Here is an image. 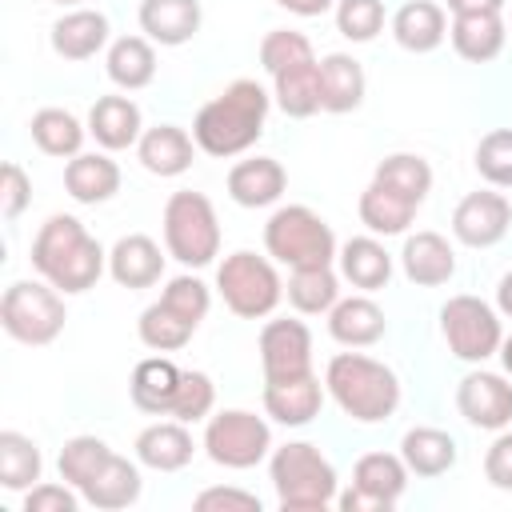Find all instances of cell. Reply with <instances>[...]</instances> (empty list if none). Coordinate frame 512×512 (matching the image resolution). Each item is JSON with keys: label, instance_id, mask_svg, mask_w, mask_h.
Segmentation results:
<instances>
[{"label": "cell", "instance_id": "cell-11", "mask_svg": "<svg viewBox=\"0 0 512 512\" xmlns=\"http://www.w3.org/2000/svg\"><path fill=\"white\" fill-rule=\"evenodd\" d=\"M408 464L392 452H368L352 468V488L336 496L344 512H388L408 488Z\"/></svg>", "mask_w": 512, "mask_h": 512}, {"label": "cell", "instance_id": "cell-2", "mask_svg": "<svg viewBox=\"0 0 512 512\" xmlns=\"http://www.w3.org/2000/svg\"><path fill=\"white\" fill-rule=\"evenodd\" d=\"M268 104H272V96L256 80H232L216 100H208L196 112V120H192L196 148L216 160L248 152L264 132Z\"/></svg>", "mask_w": 512, "mask_h": 512}, {"label": "cell", "instance_id": "cell-13", "mask_svg": "<svg viewBox=\"0 0 512 512\" xmlns=\"http://www.w3.org/2000/svg\"><path fill=\"white\" fill-rule=\"evenodd\" d=\"M456 408L472 428L484 432H500L512 424V384L500 372H484L472 368L460 384H456Z\"/></svg>", "mask_w": 512, "mask_h": 512}, {"label": "cell", "instance_id": "cell-36", "mask_svg": "<svg viewBox=\"0 0 512 512\" xmlns=\"http://www.w3.org/2000/svg\"><path fill=\"white\" fill-rule=\"evenodd\" d=\"M28 132H32V144H36L44 156H60V160L80 156L84 136H88V128H84L68 108H40V112L32 116Z\"/></svg>", "mask_w": 512, "mask_h": 512}, {"label": "cell", "instance_id": "cell-50", "mask_svg": "<svg viewBox=\"0 0 512 512\" xmlns=\"http://www.w3.org/2000/svg\"><path fill=\"white\" fill-rule=\"evenodd\" d=\"M484 476H488L492 488L512 492V432L508 428H500L496 440L488 444V452H484Z\"/></svg>", "mask_w": 512, "mask_h": 512}, {"label": "cell", "instance_id": "cell-42", "mask_svg": "<svg viewBox=\"0 0 512 512\" xmlns=\"http://www.w3.org/2000/svg\"><path fill=\"white\" fill-rule=\"evenodd\" d=\"M384 0H336V32L352 44H368L384 32Z\"/></svg>", "mask_w": 512, "mask_h": 512}, {"label": "cell", "instance_id": "cell-22", "mask_svg": "<svg viewBox=\"0 0 512 512\" xmlns=\"http://www.w3.org/2000/svg\"><path fill=\"white\" fill-rule=\"evenodd\" d=\"M136 156L152 176L168 180V176H180V172L192 168L196 140L180 124H156V128H144V136L136 144Z\"/></svg>", "mask_w": 512, "mask_h": 512}, {"label": "cell", "instance_id": "cell-28", "mask_svg": "<svg viewBox=\"0 0 512 512\" xmlns=\"http://www.w3.org/2000/svg\"><path fill=\"white\" fill-rule=\"evenodd\" d=\"M180 376L184 368H176L168 356H148L132 368V380H128V396L140 412L148 416H168L172 412V400H176V388H180Z\"/></svg>", "mask_w": 512, "mask_h": 512}, {"label": "cell", "instance_id": "cell-21", "mask_svg": "<svg viewBox=\"0 0 512 512\" xmlns=\"http://www.w3.org/2000/svg\"><path fill=\"white\" fill-rule=\"evenodd\" d=\"M364 68L356 56L348 52H328L320 60V112H332V116H344V112H356L364 104Z\"/></svg>", "mask_w": 512, "mask_h": 512}, {"label": "cell", "instance_id": "cell-35", "mask_svg": "<svg viewBox=\"0 0 512 512\" xmlns=\"http://www.w3.org/2000/svg\"><path fill=\"white\" fill-rule=\"evenodd\" d=\"M272 96L280 104L284 116L292 120H308L320 112V60H304L292 64L284 72L272 76Z\"/></svg>", "mask_w": 512, "mask_h": 512}, {"label": "cell", "instance_id": "cell-9", "mask_svg": "<svg viewBox=\"0 0 512 512\" xmlns=\"http://www.w3.org/2000/svg\"><path fill=\"white\" fill-rule=\"evenodd\" d=\"M440 332H444V344L456 360L464 364H484L488 356L500 352V340H504V328H500V316L488 300L480 296H448L444 308H440Z\"/></svg>", "mask_w": 512, "mask_h": 512}, {"label": "cell", "instance_id": "cell-49", "mask_svg": "<svg viewBox=\"0 0 512 512\" xmlns=\"http://www.w3.org/2000/svg\"><path fill=\"white\" fill-rule=\"evenodd\" d=\"M196 512H260V496L244 488H204L192 500Z\"/></svg>", "mask_w": 512, "mask_h": 512}, {"label": "cell", "instance_id": "cell-41", "mask_svg": "<svg viewBox=\"0 0 512 512\" xmlns=\"http://www.w3.org/2000/svg\"><path fill=\"white\" fill-rule=\"evenodd\" d=\"M108 456H112V448L100 440V436H72V440H64V448H60V480H68L72 488H84L104 464H108Z\"/></svg>", "mask_w": 512, "mask_h": 512}, {"label": "cell", "instance_id": "cell-45", "mask_svg": "<svg viewBox=\"0 0 512 512\" xmlns=\"http://www.w3.org/2000/svg\"><path fill=\"white\" fill-rule=\"evenodd\" d=\"M212 404H216V384L208 372H196L188 368L180 376V388H176V400H172V420H184V424H196V420H208L212 416Z\"/></svg>", "mask_w": 512, "mask_h": 512}, {"label": "cell", "instance_id": "cell-30", "mask_svg": "<svg viewBox=\"0 0 512 512\" xmlns=\"http://www.w3.org/2000/svg\"><path fill=\"white\" fill-rule=\"evenodd\" d=\"M340 276L360 292H380L392 280V256L376 236H352L336 252Z\"/></svg>", "mask_w": 512, "mask_h": 512}, {"label": "cell", "instance_id": "cell-44", "mask_svg": "<svg viewBox=\"0 0 512 512\" xmlns=\"http://www.w3.org/2000/svg\"><path fill=\"white\" fill-rule=\"evenodd\" d=\"M304 60H316L312 52V40L304 32H292V28H272L264 40H260V64L268 76L292 68V64H304Z\"/></svg>", "mask_w": 512, "mask_h": 512}, {"label": "cell", "instance_id": "cell-29", "mask_svg": "<svg viewBox=\"0 0 512 512\" xmlns=\"http://www.w3.org/2000/svg\"><path fill=\"white\" fill-rule=\"evenodd\" d=\"M64 188L76 204H104L120 192V164L104 152H80L64 164Z\"/></svg>", "mask_w": 512, "mask_h": 512}, {"label": "cell", "instance_id": "cell-48", "mask_svg": "<svg viewBox=\"0 0 512 512\" xmlns=\"http://www.w3.org/2000/svg\"><path fill=\"white\" fill-rule=\"evenodd\" d=\"M80 488H72L68 480L64 484H32L24 492V512H76L80 508Z\"/></svg>", "mask_w": 512, "mask_h": 512}, {"label": "cell", "instance_id": "cell-6", "mask_svg": "<svg viewBox=\"0 0 512 512\" xmlns=\"http://www.w3.org/2000/svg\"><path fill=\"white\" fill-rule=\"evenodd\" d=\"M164 248L184 268H208L220 256V220L204 192L180 188L164 204Z\"/></svg>", "mask_w": 512, "mask_h": 512}, {"label": "cell", "instance_id": "cell-17", "mask_svg": "<svg viewBox=\"0 0 512 512\" xmlns=\"http://www.w3.org/2000/svg\"><path fill=\"white\" fill-rule=\"evenodd\" d=\"M400 268L412 284L420 288H440L456 276V252L452 244L440 236V232H412L404 236V248H400Z\"/></svg>", "mask_w": 512, "mask_h": 512}, {"label": "cell", "instance_id": "cell-1", "mask_svg": "<svg viewBox=\"0 0 512 512\" xmlns=\"http://www.w3.org/2000/svg\"><path fill=\"white\" fill-rule=\"evenodd\" d=\"M32 268L64 296H80V292L96 288V280L104 276L108 252L76 216L56 212L40 224V232L32 240Z\"/></svg>", "mask_w": 512, "mask_h": 512}, {"label": "cell", "instance_id": "cell-27", "mask_svg": "<svg viewBox=\"0 0 512 512\" xmlns=\"http://www.w3.org/2000/svg\"><path fill=\"white\" fill-rule=\"evenodd\" d=\"M392 36L404 52H436L448 36V12L436 0H408L392 16Z\"/></svg>", "mask_w": 512, "mask_h": 512}, {"label": "cell", "instance_id": "cell-18", "mask_svg": "<svg viewBox=\"0 0 512 512\" xmlns=\"http://www.w3.org/2000/svg\"><path fill=\"white\" fill-rule=\"evenodd\" d=\"M200 0H140V32L160 48H180L200 32Z\"/></svg>", "mask_w": 512, "mask_h": 512}, {"label": "cell", "instance_id": "cell-46", "mask_svg": "<svg viewBox=\"0 0 512 512\" xmlns=\"http://www.w3.org/2000/svg\"><path fill=\"white\" fill-rule=\"evenodd\" d=\"M160 300H164L172 312H180L184 320H192L196 328H200V320H204V316H208V308H212V292H208V284H204L200 276H192V272L172 276V280L164 284Z\"/></svg>", "mask_w": 512, "mask_h": 512}, {"label": "cell", "instance_id": "cell-25", "mask_svg": "<svg viewBox=\"0 0 512 512\" xmlns=\"http://www.w3.org/2000/svg\"><path fill=\"white\" fill-rule=\"evenodd\" d=\"M48 40L60 60H92L108 44V16L96 8H72L52 24Z\"/></svg>", "mask_w": 512, "mask_h": 512}, {"label": "cell", "instance_id": "cell-26", "mask_svg": "<svg viewBox=\"0 0 512 512\" xmlns=\"http://www.w3.org/2000/svg\"><path fill=\"white\" fill-rule=\"evenodd\" d=\"M448 36H452V48H456L460 60L488 64V60H496L504 52L508 24H504L500 12H472V16H452Z\"/></svg>", "mask_w": 512, "mask_h": 512}, {"label": "cell", "instance_id": "cell-31", "mask_svg": "<svg viewBox=\"0 0 512 512\" xmlns=\"http://www.w3.org/2000/svg\"><path fill=\"white\" fill-rule=\"evenodd\" d=\"M140 488H144V480H140L136 460L112 452L108 464L80 488V496H84L92 508H100V512H116V508L136 504V500H140Z\"/></svg>", "mask_w": 512, "mask_h": 512}, {"label": "cell", "instance_id": "cell-12", "mask_svg": "<svg viewBox=\"0 0 512 512\" xmlns=\"http://www.w3.org/2000/svg\"><path fill=\"white\" fill-rule=\"evenodd\" d=\"M508 228H512V200L492 188L468 192L452 212V236L464 248H492L508 236Z\"/></svg>", "mask_w": 512, "mask_h": 512}, {"label": "cell", "instance_id": "cell-38", "mask_svg": "<svg viewBox=\"0 0 512 512\" xmlns=\"http://www.w3.org/2000/svg\"><path fill=\"white\" fill-rule=\"evenodd\" d=\"M284 292H288V304L300 316H320V312H332V304L340 300V276L332 272V264H324V268H292Z\"/></svg>", "mask_w": 512, "mask_h": 512}, {"label": "cell", "instance_id": "cell-39", "mask_svg": "<svg viewBox=\"0 0 512 512\" xmlns=\"http://www.w3.org/2000/svg\"><path fill=\"white\" fill-rule=\"evenodd\" d=\"M372 180H380L384 188L408 196L412 204H424L428 192H432V168H428V160L416 156V152H392V156H384V160L376 164Z\"/></svg>", "mask_w": 512, "mask_h": 512}, {"label": "cell", "instance_id": "cell-55", "mask_svg": "<svg viewBox=\"0 0 512 512\" xmlns=\"http://www.w3.org/2000/svg\"><path fill=\"white\" fill-rule=\"evenodd\" d=\"M52 4H64V8H76L80 0H52Z\"/></svg>", "mask_w": 512, "mask_h": 512}, {"label": "cell", "instance_id": "cell-16", "mask_svg": "<svg viewBox=\"0 0 512 512\" xmlns=\"http://www.w3.org/2000/svg\"><path fill=\"white\" fill-rule=\"evenodd\" d=\"M108 272H112V280L120 284V288H152V284H160V276H164V252H160V244L152 240V236H144V232H128V236H120L116 244H112V252H108Z\"/></svg>", "mask_w": 512, "mask_h": 512}, {"label": "cell", "instance_id": "cell-14", "mask_svg": "<svg viewBox=\"0 0 512 512\" xmlns=\"http://www.w3.org/2000/svg\"><path fill=\"white\" fill-rule=\"evenodd\" d=\"M260 364L264 380H288L312 372V332L304 320H268L260 328Z\"/></svg>", "mask_w": 512, "mask_h": 512}, {"label": "cell", "instance_id": "cell-10", "mask_svg": "<svg viewBox=\"0 0 512 512\" xmlns=\"http://www.w3.org/2000/svg\"><path fill=\"white\" fill-rule=\"evenodd\" d=\"M204 452L212 464L244 472L256 468L268 452H272V428L244 408H224L216 416H208L204 424Z\"/></svg>", "mask_w": 512, "mask_h": 512}, {"label": "cell", "instance_id": "cell-15", "mask_svg": "<svg viewBox=\"0 0 512 512\" xmlns=\"http://www.w3.org/2000/svg\"><path fill=\"white\" fill-rule=\"evenodd\" d=\"M324 384L316 372L288 376V380H264V412L284 428H304L324 408Z\"/></svg>", "mask_w": 512, "mask_h": 512}, {"label": "cell", "instance_id": "cell-51", "mask_svg": "<svg viewBox=\"0 0 512 512\" xmlns=\"http://www.w3.org/2000/svg\"><path fill=\"white\" fill-rule=\"evenodd\" d=\"M508 0H448L452 16H472V12H504Z\"/></svg>", "mask_w": 512, "mask_h": 512}, {"label": "cell", "instance_id": "cell-8", "mask_svg": "<svg viewBox=\"0 0 512 512\" xmlns=\"http://www.w3.org/2000/svg\"><path fill=\"white\" fill-rule=\"evenodd\" d=\"M216 292L240 320H264L284 296V280L268 256H256L248 248L232 252L216 268Z\"/></svg>", "mask_w": 512, "mask_h": 512}, {"label": "cell", "instance_id": "cell-34", "mask_svg": "<svg viewBox=\"0 0 512 512\" xmlns=\"http://www.w3.org/2000/svg\"><path fill=\"white\" fill-rule=\"evenodd\" d=\"M416 208L408 196L384 188L380 180H372L364 192H360V224L372 232V236H400L408 232V224L416 220Z\"/></svg>", "mask_w": 512, "mask_h": 512}, {"label": "cell", "instance_id": "cell-7", "mask_svg": "<svg viewBox=\"0 0 512 512\" xmlns=\"http://www.w3.org/2000/svg\"><path fill=\"white\" fill-rule=\"evenodd\" d=\"M64 320H68L64 296H60V288H52L44 276H40V280H16V284L4 288L0 324H4V332H8L16 344L44 348V344H52V340L64 332Z\"/></svg>", "mask_w": 512, "mask_h": 512}, {"label": "cell", "instance_id": "cell-24", "mask_svg": "<svg viewBox=\"0 0 512 512\" xmlns=\"http://www.w3.org/2000/svg\"><path fill=\"white\" fill-rule=\"evenodd\" d=\"M132 448H136V460L144 468H156V472H180L192 460V452H196L192 432H188L184 420H156V424H148L136 436Z\"/></svg>", "mask_w": 512, "mask_h": 512}, {"label": "cell", "instance_id": "cell-40", "mask_svg": "<svg viewBox=\"0 0 512 512\" xmlns=\"http://www.w3.org/2000/svg\"><path fill=\"white\" fill-rule=\"evenodd\" d=\"M136 332H140V344L152 348V352H180V348L192 340L196 324L184 320L180 312H172L164 300H156V304H148V308L140 312Z\"/></svg>", "mask_w": 512, "mask_h": 512}, {"label": "cell", "instance_id": "cell-56", "mask_svg": "<svg viewBox=\"0 0 512 512\" xmlns=\"http://www.w3.org/2000/svg\"><path fill=\"white\" fill-rule=\"evenodd\" d=\"M508 32H512V24H508Z\"/></svg>", "mask_w": 512, "mask_h": 512}, {"label": "cell", "instance_id": "cell-53", "mask_svg": "<svg viewBox=\"0 0 512 512\" xmlns=\"http://www.w3.org/2000/svg\"><path fill=\"white\" fill-rule=\"evenodd\" d=\"M496 308H500L504 316H512V272H504L500 284H496Z\"/></svg>", "mask_w": 512, "mask_h": 512}, {"label": "cell", "instance_id": "cell-5", "mask_svg": "<svg viewBox=\"0 0 512 512\" xmlns=\"http://www.w3.org/2000/svg\"><path fill=\"white\" fill-rule=\"evenodd\" d=\"M264 248L276 264H288V268H324L340 252L332 228L308 204L276 208L264 224Z\"/></svg>", "mask_w": 512, "mask_h": 512}, {"label": "cell", "instance_id": "cell-37", "mask_svg": "<svg viewBox=\"0 0 512 512\" xmlns=\"http://www.w3.org/2000/svg\"><path fill=\"white\" fill-rule=\"evenodd\" d=\"M40 472H44V456L36 440L16 428H4L0 432V488L28 492L32 484H40Z\"/></svg>", "mask_w": 512, "mask_h": 512}, {"label": "cell", "instance_id": "cell-52", "mask_svg": "<svg viewBox=\"0 0 512 512\" xmlns=\"http://www.w3.org/2000/svg\"><path fill=\"white\" fill-rule=\"evenodd\" d=\"M280 8H288L292 16H324L328 8H336V0H272Z\"/></svg>", "mask_w": 512, "mask_h": 512}, {"label": "cell", "instance_id": "cell-3", "mask_svg": "<svg viewBox=\"0 0 512 512\" xmlns=\"http://www.w3.org/2000/svg\"><path fill=\"white\" fill-rule=\"evenodd\" d=\"M324 388L356 424H380L400 408V380L388 364L364 352H336L324 368Z\"/></svg>", "mask_w": 512, "mask_h": 512}, {"label": "cell", "instance_id": "cell-47", "mask_svg": "<svg viewBox=\"0 0 512 512\" xmlns=\"http://www.w3.org/2000/svg\"><path fill=\"white\" fill-rule=\"evenodd\" d=\"M28 204H32V180L16 160H8L4 172H0V216L20 220Z\"/></svg>", "mask_w": 512, "mask_h": 512}, {"label": "cell", "instance_id": "cell-23", "mask_svg": "<svg viewBox=\"0 0 512 512\" xmlns=\"http://www.w3.org/2000/svg\"><path fill=\"white\" fill-rule=\"evenodd\" d=\"M328 332L344 348H368L388 332V320L372 296H344L328 312Z\"/></svg>", "mask_w": 512, "mask_h": 512}, {"label": "cell", "instance_id": "cell-4", "mask_svg": "<svg viewBox=\"0 0 512 512\" xmlns=\"http://www.w3.org/2000/svg\"><path fill=\"white\" fill-rule=\"evenodd\" d=\"M268 476H272V488L284 512H324L340 496L332 460L308 440L280 444L268 460Z\"/></svg>", "mask_w": 512, "mask_h": 512}, {"label": "cell", "instance_id": "cell-20", "mask_svg": "<svg viewBox=\"0 0 512 512\" xmlns=\"http://www.w3.org/2000/svg\"><path fill=\"white\" fill-rule=\"evenodd\" d=\"M288 188V172L280 160L272 156H252V160H240L232 164L228 172V196L240 204V208H268L284 196Z\"/></svg>", "mask_w": 512, "mask_h": 512}, {"label": "cell", "instance_id": "cell-43", "mask_svg": "<svg viewBox=\"0 0 512 512\" xmlns=\"http://www.w3.org/2000/svg\"><path fill=\"white\" fill-rule=\"evenodd\" d=\"M472 164H476L480 180H488L492 188H512V128L484 132Z\"/></svg>", "mask_w": 512, "mask_h": 512}, {"label": "cell", "instance_id": "cell-54", "mask_svg": "<svg viewBox=\"0 0 512 512\" xmlns=\"http://www.w3.org/2000/svg\"><path fill=\"white\" fill-rule=\"evenodd\" d=\"M496 356H500V364H504V372L512 376V336H504V340H500V352H496Z\"/></svg>", "mask_w": 512, "mask_h": 512}, {"label": "cell", "instance_id": "cell-33", "mask_svg": "<svg viewBox=\"0 0 512 512\" xmlns=\"http://www.w3.org/2000/svg\"><path fill=\"white\" fill-rule=\"evenodd\" d=\"M400 456L412 476L436 480L456 464V440L444 428H408L400 440Z\"/></svg>", "mask_w": 512, "mask_h": 512}, {"label": "cell", "instance_id": "cell-19", "mask_svg": "<svg viewBox=\"0 0 512 512\" xmlns=\"http://www.w3.org/2000/svg\"><path fill=\"white\" fill-rule=\"evenodd\" d=\"M88 136L104 148V152H120L140 144L144 136V116L136 108L132 96H100L88 112Z\"/></svg>", "mask_w": 512, "mask_h": 512}, {"label": "cell", "instance_id": "cell-32", "mask_svg": "<svg viewBox=\"0 0 512 512\" xmlns=\"http://www.w3.org/2000/svg\"><path fill=\"white\" fill-rule=\"evenodd\" d=\"M108 80L124 92H140L156 80V48L148 36H120L108 44Z\"/></svg>", "mask_w": 512, "mask_h": 512}]
</instances>
